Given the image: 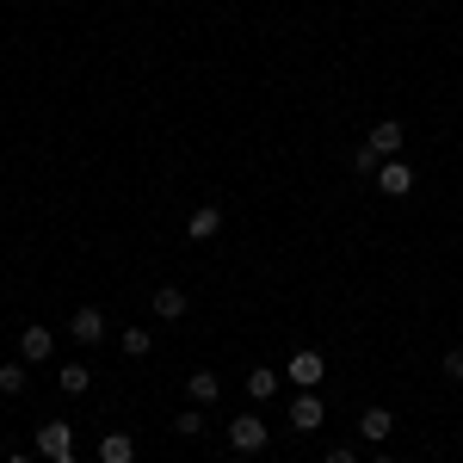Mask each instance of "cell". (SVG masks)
<instances>
[{"label":"cell","mask_w":463,"mask_h":463,"mask_svg":"<svg viewBox=\"0 0 463 463\" xmlns=\"http://www.w3.org/2000/svg\"><path fill=\"white\" fill-rule=\"evenodd\" d=\"M37 458L74 463V432H69V420H43V427H37Z\"/></svg>","instance_id":"6da1fadb"},{"label":"cell","mask_w":463,"mask_h":463,"mask_svg":"<svg viewBox=\"0 0 463 463\" xmlns=\"http://www.w3.org/2000/svg\"><path fill=\"white\" fill-rule=\"evenodd\" d=\"M229 445H235L241 458H266V420H260V414H241V420L229 427Z\"/></svg>","instance_id":"7a4b0ae2"},{"label":"cell","mask_w":463,"mask_h":463,"mask_svg":"<svg viewBox=\"0 0 463 463\" xmlns=\"http://www.w3.org/2000/svg\"><path fill=\"white\" fill-rule=\"evenodd\" d=\"M377 192H383V198H408V192H414V167H408L402 155L383 161V167H377Z\"/></svg>","instance_id":"3957f363"},{"label":"cell","mask_w":463,"mask_h":463,"mask_svg":"<svg viewBox=\"0 0 463 463\" xmlns=\"http://www.w3.org/2000/svg\"><path fill=\"white\" fill-rule=\"evenodd\" d=\"M285 371H290V383H303V390H316L321 377H327V358L303 346V353H290V364H285Z\"/></svg>","instance_id":"277c9868"},{"label":"cell","mask_w":463,"mask_h":463,"mask_svg":"<svg viewBox=\"0 0 463 463\" xmlns=\"http://www.w3.org/2000/svg\"><path fill=\"white\" fill-rule=\"evenodd\" d=\"M402 143H408V130H402V124H395V118H383V124H377V130H371V155H377V161H395V155H402Z\"/></svg>","instance_id":"5b68a950"},{"label":"cell","mask_w":463,"mask_h":463,"mask_svg":"<svg viewBox=\"0 0 463 463\" xmlns=\"http://www.w3.org/2000/svg\"><path fill=\"white\" fill-rule=\"evenodd\" d=\"M69 340H80V346H99L106 340V316L87 303V309H74V321H69Z\"/></svg>","instance_id":"8992f818"},{"label":"cell","mask_w":463,"mask_h":463,"mask_svg":"<svg viewBox=\"0 0 463 463\" xmlns=\"http://www.w3.org/2000/svg\"><path fill=\"white\" fill-rule=\"evenodd\" d=\"M321 420H327V408H321V395H316V390H303L297 402H290V427H297V432H316Z\"/></svg>","instance_id":"52a82bcc"},{"label":"cell","mask_w":463,"mask_h":463,"mask_svg":"<svg viewBox=\"0 0 463 463\" xmlns=\"http://www.w3.org/2000/svg\"><path fill=\"white\" fill-rule=\"evenodd\" d=\"M358 432H364V445H383L395 432V414L390 408H364V414H358Z\"/></svg>","instance_id":"ba28073f"},{"label":"cell","mask_w":463,"mask_h":463,"mask_svg":"<svg viewBox=\"0 0 463 463\" xmlns=\"http://www.w3.org/2000/svg\"><path fill=\"white\" fill-rule=\"evenodd\" d=\"M19 353H25V364H43V358L56 353V334L50 327H25L19 334Z\"/></svg>","instance_id":"9c48e42d"},{"label":"cell","mask_w":463,"mask_h":463,"mask_svg":"<svg viewBox=\"0 0 463 463\" xmlns=\"http://www.w3.org/2000/svg\"><path fill=\"white\" fill-rule=\"evenodd\" d=\"M216 229H222V211H216V204H198L192 222H185V241H211Z\"/></svg>","instance_id":"30bf717a"},{"label":"cell","mask_w":463,"mask_h":463,"mask_svg":"<svg viewBox=\"0 0 463 463\" xmlns=\"http://www.w3.org/2000/svg\"><path fill=\"white\" fill-rule=\"evenodd\" d=\"M99 463H137V439L130 432H106L99 439Z\"/></svg>","instance_id":"8fae6325"},{"label":"cell","mask_w":463,"mask_h":463,"mask_svg":"<svg viewBox=\"0 0 463 463\" xmlns=\"http://www.w3.org/2000/svg\"><path fill=\"white\" fill-rule=\"evenodd\" d=\"M185 395H192L198 408H211L216 395H222V383H216V371H192V377H185Z\"/></svg>","instance_id":"7c38bea8"},{"label":"cell","mask_w":463,"mask_h":463,"mask_svg":"<svg viewBox=\"0 0 463 463\" xmlns=\"http://www.w3.org/2000/svg\"><path fill=\"white\" fill-rule=\"evenodd\" d=\"M185 309H192V303H185V290H179V285H161V290H155V316H161V321H179Z\"/></svg>","instance_id":"4fadbf2b"},{"label":"cell","mask_w":463,"mask_h":463,"mask_svg":"<svg viewBox=\"0 0 463 463\" xmlns=\"http://www.w3.org/2000/svg\"><path fill=\"white\" fill-rule=\"evenodd\" d=\"M248 395L253 402H272V395H279V371H272V364H253L248 371Z\"/></svg>","instance_id":"5bb4252c"},{"label":"cell","mask_w":463,"mask_h":463,"mask_svg":"<svg viewBox=\"0 0 463 463\" xmlns=\"http://www.w3.org/2000/svg\"><path fill=\"white\" fill-rule=\"evenodd\" d=\"M118 346H124L130 358H148V346H155V340H148V327H124V334H118Z\"/></svg>","instance_id":"9a60e30c"},{"label":"cell","mask_w":463,"mask_h":463,"mask_svg":"<svg viewBox=\"0 0 463 463\" xmlns=\"http://www.w3.org/2000/svg\"><path fill=\"white\" fill-rule=\"evenodd\" d=\"M56 383H62L69 395H80L87 383H93V371H87V364H62V377H56Z\"/></svg>","instance_id":"2e32d148"},{"label":"cell","mask_w":463,"mask_h":463,"mask_svg":"<svg viewBox=\"0 0 463 463\" xmlns=\"http://www.w3.org/2000/svg\"><path fill=\"white\" fill-rule=\"evenodd\" d=\"M0 390H6V395H25V364H0Z\"/></svg>","instance_id":"e0dca14e"},{"label":"cell","mask_w":463,"mask_h":463,"mask_svg":"<svg viewBox=\"0 0 463 463\" xmlns=\"http://www.w3.org/2000/svg\"><path fill=\"white\" fill-rule=\"evenodd\" d=\"M174 432H179V439H198V432H204V414H198V408H185V414L174 420Z\"/></svg>","instance_id":"ac0fdd59"},{"label":"cell","mask_w":463,"mask_h":463,"mask_svg":"<svg viewBox=\"0 0 463 463\" xmlns=\"http://www.w3.org/2000/svg\"><path fill=\"white\" fill-rule=\"evenodd\" d=\"M321 463H358V451H353V445H334V451H327Z\"/></svg>","instance_id":"d6986e66"},{"label":"cell","mask_w":463,"mask_h":463,"mask_svg":"<svg viewBox=\"0 0 463 463\" xmlns=\"http://www.w3.org/2000/svg\"><path fill=\"white\" fill-rule=\"evenodd\" d=\"M445 377H458V383H463V353H445Z\"/></svg>","instance_id":"ffe728a7"},{"label":"cell","mask_w":463,"mask_h":463,"mask_svg":"<svg viewBox=\"0 0 463 463\" xmlns=\"http://www.w3.org/2000/svg\"><path fill=\"white\" fill-rule=\"evenodd\" d=\"M6 463H37V458H25V451H13V458H6Z\"/></svg>","instance_id":"44dd1931"},{"label":"cell","mask_w":463,"mask_h":463,"mask_svg":"<svg viewBox=\"0 0 463 463\" xmlns=\"http://www.w3.org/2000/svg\"><path fill=\"white\" fill-rule=\"evenodd\" d=\"M371 463H395V458H371Z\"/></svg>","instance_id":"7402d4cb"},{"label":"cell","mask_w":463,"mask_h":463,"mask_svg":"<svg viewBox=\"0 0 463 463\" xmlns=\"http://www.w3.org/2000/svg\"><path fill=\"white\" fill-rule=\"evenodd\" d=\"M266 463H272V458H266Z\"/></svg>","instance_id":"603a6c76"}]
</instances>
